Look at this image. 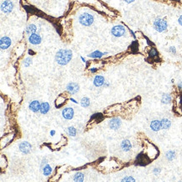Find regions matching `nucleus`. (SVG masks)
Wrapping results in <instances>:
<instances>
[{"label":"nucleus","instance_id":"f03ea898","mask_svg":"<svg viewBox=\"0 0 182 182\" xmlns=\"http://www.w3.org/2000/svg\"><path fill=\"white\" fill-rule=\"evenodd\" d=\"M153 27L157 32H165L167 29V28H168V23H167L165 19L159 18V19H156L154 21Z\"/></svg>","mask_w":182,"mask_h":182},{"label":"nucleus","instance_id":"393cba45","mask_svg":"<svg viewBox=\"0 0 182 182\" xmlns=\"http://www.w3.org/2000/svg\"><path fill=\"white\" fill-rule=\"evenodd\" d=\"M67 134H69L70 136L75 137L76 135V129L74 127H69L67 129Z\"/></svg>","mask_w":182,"mask_h":182},{"label":"nucleus","instance_id":"6e6552de","mask_svg":"<svg viewBox=\"0 0 182 182\" xmlns=\"http://www.w3.org/2000/svg\"><path fill=\"white\" fill-rule=\"evenodd\" d=\"M62 117L65 118V119H67V120H70L72 119L73 117H74V114H75V112H74V109L72 107H65L64 109L62 110Z\"/></svg>","mask_w":182,"mask_h":182},{"label":"nucleus","instance_id":"f3484780","mask_svg":"<svg viewBox=\"0 0 182 182\" xmlns=\"http://www.w3.org/2000/svg\"><path fill=\"white\" fill-rule=\"evenodd\" d=\"M104 55H105L104 52H101L100 50H95V51L91 52V54H89L88 56L90 58H93V59H100V58H102Z\"/></svg>","mask_w":182,"mask_h":182},{"label":"nucleus","instance_id":"4468645a","mask_svg":"<svg viewBox=\"0 0 182 182\" xmlns=\"http://www.w3.org/2000/svg\"><path fill=\"white\" fill-rule=\"evenodd\" d=\"M150 129H152L153 131H155V132L160 131V129H162L160 121V120H153L150 123Z\"/></svg>","mask_w":182,"mask_h":182},{"label":"nucleus","instance_id":"6ab92c4d","mask_svg":"<svg viewBox=\"0 0 182 182\" xmlns=\"http://www.w3.org/2000/svg\"><path fill=\"white\" fill-rule=\"evenodd\" d=\"M160 122L162 129H169L171 126V122L168 118H163L162 120H160Z\"/></svg>","mask_w":182,"mask_h":182},{"label":"nucleus","instance_id":"2eb2a0df","mask_svg":"<svg viewBox=\"0 0 182 182\" xmlns=\"http://www.w3.org/2000/svg\"><path fill=\"white\" fill-rule=\"evenodd\" d=\"M121 148L125 152H129V150H131L132 145H131V143H130L129 139H123V141L121 142Z\"/></svg>","mask_w":182,"mask_h":182},{"label":"nucleus","instance_id":"5701e85b","mask_svg":"<svg viewBox=\"0 0 182 182\" xmlns=\"http://www.w3.org/2000/svg\"><path fill=\"white\" fill-rule=\"evenodd\" d=\"M90 103H91L90 99H89L88 97H86V96L82 97L81 100V107H89V106H90Z\"/></svg>","mask_w":182,"mask_h":182},{"label":"nucleus","instance_id":"f704fd0d","mask_svg":"<svg viewBox=\"0 0 182 182\" xmlns=\"http://www.w3.org/2000/svg\"><path fill=\"white\" fill-rule=\"evenodd\" d=\"M50 134L51 136H54V135L55 134V130H51V131L50 132Z\"/></svg>","mask_w":182,"mask_h":182},{"label":"nucleus","instance_id":"9d476101","mask_svg":"<svg viewBox=\"0 0 182 182\" xmlns=\"http://www.w3.org/2000/svg\"><path fill=\"white\" fill-rule=\"evenodd\" d=\"M121 119L118 118H113L112 119H110L109 123H108V126L111 129L113 130H117L120 128L121 126Z\"/></svg>","mask_w":182,"mask_h":182},{"label":"nucleus","instance_id":"1a4fd4ad","mask_svg":"<svg viewBox=\"0 0 182 182\" xmlns=\"http://www.w3.org/2000/svg\"><path fill=\"white\" fill-rule=\"evenodd\" d=\"M29 42L31 44V45H40L42 41V38L40 35L38 34H32L29 36Z\"/></svg>","mask_w":182,"mask_h":182},{"label":"nucleus","instance_id":"e433bc0d","mask_svg":"<svg viewBox=\"0 0 182 182\" xmlns=\"http://www.w3.org/2000/svg\"><path fill=\"white\" fill-rule=\"evenodd\" d=\"M81 60H82V62H83V63H86V59H85L84 57H82V56H81Z\"/></svg>","mask_w":182,"mask_h":182},{"label":"nucleus","instance_id":"aec40b11","mask_svg":"<svg viewBox=\"0 0 182 182\" xmlns=\"http://www.w3.org/2000/svg\"><path fill=\"white\" fill-rule=\"evenodd\" d=\"M73 181L76 182H81L84 181V174L81 172H76L73 177Z\"/></svg>","mask_w":182,"mask_h":182},{"label":"nucleus","instance_id":"4be33fe9","mask_svg":"<svg viewBox=\"0 0 182 182\" xmlns=\"http://www.w3.org/2000/svg\"><path fill=\"white\" fill-rule=\"evenodd\" d=\"M52 173V168L51 166L46 165L43 167V174L45 176H49Z\"/></svg>","mask_w":182,"mask_h":182},{"label":"nucleus","instance_id":"a878e982","mask_svg":"<svg viewBox=\"0 0 182 182\" xmlns=\"http://www.w3.org/2000/svg\"><path fill=\"white\" fill-rule=\"evenodd\" d=\"M31 64H32V59L30 57H27L24 60V67H29Z\"/></svg>","mask_w":182,"mask_h":182},{"label":"nucleus","instance_id":"72a5a7b5","mask_svg":"<svg viewBox=\"0 0 182 182\" xmlns=\"http://www.w3.org/2000/svg\"><path fill=\"white\" fill-rule=\"evenodd\" d=\"M70 102H74V103H76V104H77V103H78V102H77L76 100H75L74 98H70Z\"/></svg>","mask_w":182,"mask_h":182},{"label":"nucleus","instance_id":"39448f33","mask_svg":"<svg viewBox=\"0 0 182 182\" xmlns=\"http://www.w3.org/2000/svg\"><path fill=\"white\" fill-rule=\"evenodd\" d=\"M14 9V4L9 0H5L1 4V11L4 14H10Z\"/></svg>","mask_w":182,"mask_h":182},{"label":"nucleus","instance_id":"0eeeda50","mask_svg":"<svg viewBox=\"0 0 182 182\" xmlns=\"http://www.w3.org/2000/svg\"><path fill=\"white\" fill-rule=\"evenodd\" d=\"M19 149L20 150V152L23 153L24 155H28L32 150V146H31V145L29 142L24 141V142H22V143L19 144Z\"/></svg>","mask_w":182,"mask_h":182},{"label":"nucleus","instance_id":"f8f14e48","mask_svg":"<svg viewBox=\"0 0 182 182\" xmlns=\"http://www.w3.org/2000/svg\"><path fill=\"white\" fill-rule=\"evenodd\" d=\"M40 104L41 103L38 100H34L29 103V108L32 111L33 113H38V112H40Z\"/></svg>","mask_w":182,"mask_h":182},{"label":"nucleus","instance_id":"7c9ffc66","mask_svg":"<svg viewBox=\"0 0 182 182\" xmlns=\"http://www.w3.org/2000/svg\"><path fill=\"white\" fill-rule=\"evenodd\" d=\"M178 23L182 26V15H181V16L179 17V19H178Z\"/></svg>","mask_w":182,"mask_h":182},{"label":"nucleus","instance_id":"bb28decb","mask_svg":"<svg viewBox=\"0 0 182 182\" xmlns=\"http://www.w3.org/2000/svg\"><path fill=\"white\" fill-rule=\"evenodd\" d=\"M149 55H150V57L155 58V57H157V56H158V52H157V50H156L155 49L152 48L150 50Z\"/></svg>","mask_w":182,"mask_h":182},{"label":"nucleus","instance_id":"423d86ee","mask_svg":"<svg viewBox=\"0 0 182 182\" xmlns=\"http://www.w3.org/2000/svg\"><path fill=\"white\" fill-rule=\"evenodd\" d=\"M79 89L80 86L76 82H70L66 86V91L70 95H74L76 93H77L79 91Z\"/></svg>","mask_w":182,"mask_h":182},{"label":"nucleus","instance_id":"c756f323","mask_svg":"<svg viewBox=\"0 0 182 182\" xmlns=\"http://www.w3.org/2000/svg\"><path fill=\"white\" fill-rule=\"evenodd\" d=\"M160 171H161V170L160 169V168H155V169H154V174L156 175V176H157L159 173H160Z\"/></svg>","mask_w":182,"mask_h":182},{"label":"nucleus","instance_id":"9b49d317","mask_svg":"<svg viewBox=\"0 0 182 182\" xmlns=\"http://www.w3.org/2000/svg\"><path fill=\"white\" fill-rule=\"evenodd\" d=\"M12 44L11 39L8 36H4V37L1 38L0 40V47L2 50H7Z\"/></svg>","mask_w":182,"mask_h":182},{"label":"nucleus","instance_id":"58836bf2","mask_svg":"<svg viewBox=\"0 0 182 182\" xmlns=\"http://www.w3.org/2000/svg\"><path fill=\"white\" fill-rule=\"evenodd\" d=\"M130 33H131V34H132V35H133V36H134V37L135 38V35H134V31H133V30H131V29H130Z\"/></svg>","mask_w":182,"mask_h":182},{"label":"nucleus","instance_id":"473e14b6","mask_svg":"<svg viewBox=\"0 0 182 182\" xmlns=\"http://www.w3.org/2000/svg\"><path fill=\"white\" fill-rule=\"evenodd\" d=\"M125 3H127V4H132V3H134L135 0H123Z\"/></svg>","mask_w":182,"mask_h":182},{"label":"nucleus","instance_id":"cd10ccee","mask_svg":"<svg viewBox=\"0 0 182 182\" xmlns=\"http://www.w3.org/2000/svg\"><path fill=\"white\" fill-rule=\"evenodd\" d=\"M122 181H123V182L135 181V179H134V178H133L132 176H128V177H125V178H123V180H122Z\"/></svg>","mask_w":182,"mask_h":182},{"label":"nucleus","instance_id":"a211bd4d","mask_svg":"<svg viewBox=\"0 0 182 182\" xmlns=\"http://www.w3.org/2000/svg\"><path fill=\"white\" fill-rule=\"evenodd\" d=\"M36 30H37V27H36L35 24H29V25L26 27V29H25V32H26V34H28L29 35H32V34H35V33L36 32Z\"/></svg>","mask_w":182,"mask_h":182},{"label":"nucleus","instance_id":"dca6fc26","mask_svg":"<svg viewBox=\"0 0 182 182\" xmlns=\"http://www.w3.org/2000/svg\"><path fill=\"white\" fill-rule=\"evenodd\" d=\"M50 104L48 102H44L40 104V112L41 114H46L50 111Z\"/></svg>","mask_w":182,"mask_h":182},{"label":"nucleus","instance_id":"4c0bfd02","mask_svg":"<svg viewBox=\"0 0 182 182\" xmlns=\"http://www.w3.org/2000/svg\"><path fill=\"white\" fill-rule=\"evenodd\" d=\"M29 55H35V52L33 50H29Z\"/></svg>","mask_w":182,"mask_h":182},{"label":"nucleus","instance_id":"2f4dec72","mask_svg":"<svg viewBox=\"0 0 182 182\" xmlns=\"http://www.w3.org/2000/svg\"><path fill=\"white\" fill-rule=\"evenodd\" d=\"M96 70H97V69H96V68H95V67H92V68H91V69H90V71H91V73H95Z\"/></svg>","mask_w":182,"mask_h":182},{"label":"nucleus","instance_id":"ddd939ff","mask_svg":"<svg viewBox=\"0 0 182 182\" xmlns=\"http://www.w3.org/2000/svg\"><path fill=\"white\" fill-rule=\"evenodd\" d=\"M105 82H106V81H105V78H104L102 76L100 75L96 76L94 77V80H93V84H94V86H96V87H100V86H103Z\"/></svg>","mask_w":182,"mask_h":182},{"label":"nucleus","instance_id":"20e7f679","mask_svg":"<svg viewBox=\"0 0 182 182\" xmlns=\"http://www.w3.org/2000/svg\"><path fill=\"white\" fill-rule=\"evenodd\" d=\"M111 34L114 37H122L126 34V28L123 25H115L112 28Z\"/></svg>","mask_w":182,"mask_h":182},{"label":"nucleus","instance_id":"f257e3e1","mask_svg":"<svg viewBox=\"0 0 182 182\" xmlns=\"http://www.w3.org/2000/svg\"><path fill=\"white\" fill-rule=\"evenodd\" d=\"M55 59L60 65H65L72 59V51L69 49H60L57 51Z\"/></svg>","mask_w":182,"mask_h":182},{"label":"nucleus","instance_id":"7ed1b4c3","mask_svg":"<svg viewBox=\"0 0 182 182\" xmlns=\"http://www.w3.org/2000/svg\"><path fill=\"white\" fill-rule=\"evenodd\" d=\"M78 20L83 26H90L94 22V17L88 13H82L78 18Z\"/></svg>","mask_w":182,"mask_h":182},{"label":"nucleus","instance_id":"b1692460","mask_svg":"<svg viewBox=\"0 0 182 182\" xmlns=\"http://www.w3.org/2000/svg\"><path fill=\"white\" fill-rule=\"evenodd\" d=\"M165 157L169 161L173 160L175 159V157H176V152L172 151V150H170V151H168L165 154Z\"/></svg>","mask_w":182,"mask_h":182},{"label":"nucleus","instance_id":"c9c22d12","mask_svg":"<svg viewBox=\"0 0 182 182\" xmlns=\"http://www.w3.org/2000/svg\"><path fill=\"white\" fill-rule=\"evenodd\" d=\"M178 87L182 90V81H181V82H179V83H178Z\"/></svg>","mask_w":182,"mask_h":182},{"label":"nucleus","instance_id":"c85d7f7f","mask_svg":"<svg viewBox=\"0 0 182 182\" xmlns=\"http://www.w3.org/2000/svg\"><path fill=\"white\" fill-rule=\"evenodd\" d=\"M168 50H169V52H170V53H171V54L176 53V47H174V46H170Z\"/></svg>","mask_w":182,"mask_h":182},{"label":"nucleus","instance_id":"412c9836","mask_svg":"<svg viewBox=\"0 0 182 182\" xmlns=\"http://www.w3.org/2000/svg\"><path fill=\"white\" fill-rule=\"evenodd\" d=\"M171 96L170 94H167V93H165L163 94L162 96V98H161V102H163L164 104H169L171 102Z\"/></svg>","mask_w":182,"mask_h":182}]
</instances>
